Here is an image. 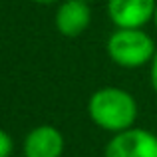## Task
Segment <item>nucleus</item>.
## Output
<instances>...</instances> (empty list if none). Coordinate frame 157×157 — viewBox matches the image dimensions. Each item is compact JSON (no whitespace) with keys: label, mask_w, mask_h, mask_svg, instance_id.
<instances>
[{"label":"nucleus","mask_w":157,"mask_h":157,"mask_svg":"<svg viewBox=\"0 0 157 157\" xmlns=\"http://www.w3.org/2000/svg\"><path fill=\"white\" fill-rule=\"evenodd\" d=\"M82 2H88V4H90V2H92V0H82Z\"/></svg>","instance_id":"obj_11"},{"label":"nucleus","mask_w":157,"mask_h":157,"mask_svg":"<svg viewBox=\"0 0 157 157\" xmlns=\"http://www.w3.org/2000/svg\"><path fill=\"white\" fill-rule=\"evenodd\" d=\"M66 149L64 133L56 125L42 123L30 129L24 137V157H62Z\"/></svg>","instance_id":"obj_6"},{"label":"nucleus","mask_w":157,"mask_h":157,"mask_svg":"<svg viewBox=\"0 0 157 157\" xmlns=\"http://www.w3.org/2000/svg\"><path fill=\"white\" fill-rule=\"evenodd\" d=\"M12 151H14L12 135L0 127V157H12Z\"/></svg>","instance_id":"obj_7"},{"label":"nucleus","mask_w":157,"mask_h":157,"mask_svg":"<svg viewBox=\"0 0 157 157\" xmlns=\"http://www.w3.org/2000/svg\"><path fill=\"white\" fill-rule=\"evenodd\" d=\"M104 157H157V135L143 127H131L111 135Z\"/></svg>","instance_id":"obj_3"},{"label":"nucleus","mask_w":157,"mask_h":157,"mask_svg":"<svg viewBox=\"0 0 157 157\" xmlns=\"http://www.w3.org/2000/svg\"><path fill=\"white\" fill-rule=\"evenodd\" d=\"M30 2H34V4H42V6H48V4L58 2V0H30Z\"/></svg>","instance_id":"obj_9"},{"label":"nucleus","mask_w":157,"mask_h":157,"mask_svg":"<svg viewBox=\"0 0 157 157\" xmlns=\"http://www.w3.org/2000/svg\"><path fill=\"white\" fill-rule=\"evenodd\" d=\"M139 107L133 94L123 88L105 86L90 96L88 115L100 129L109 133H121L125 129L135 127Z\"/></svg>","instance_id":"obj_1"},{"label":"nucleus","mask_w":157,"mask_h":157,"mask_svg":"<svg viewBox=\"0 0 157 157\" xmlns=\"http://www.w3.org/2000/svg\"><path fill=\"white\" fill-rule=\"evenodd\" d=\"M153 24H155V28H157V8H155V14H153Z\"/></svg>","instance_id":"obj_10"},{"label":"nucleus","mask_w":157,"mask_h":157,"mask_svg":"<svg viewBox=\"0 0 157 157\" xmlns=\"http://www.w3.org/2000/svg\"><path fill=\"white\" fill-rule=\"evenodd\" d=\"M157 0H107V16L115 28H143L153 22Z\"/></svg>","instance_id":"obj_4"},{"label":"nucleus","mask_w":157,"mask_h":157,"mask_svg":"<svg viewBox=\"0 0 157 157\" xmlns=\"http://www.w3.org/2000/svg\"><path fill=\"white\" fill-rule=\"evenodd\" d=\"M92 24V8L82 0H64L54 14V26L64 38H78Z\"/></svg>","instance_id":"obj_5"},{"label":"nucleus","mask_w":157,"mask_h":157,"mask_svg":"<svg viewBox=\"0 0 157 157\" xmlns=\"http://www.w3.org/2000/svg\"><path fill=\"white\" fill-rule=\"evenodd\" d=\"M105 52L119 68L137 70L151 64L157 46L143 28H115L105 42Z\"/></svg>","instance_id":"obj_2"},{"label":"nucleus","mask_w":157,"mask_h":157,"mask_svg":"<svg viewBox=\"0 0 157 157\" xmlns=\"http://www.w3.org/2000/svg\"><path fill=\"white\" fill-rule=\"evenodd\" d=\"M149 82H151L153 92L157 94V54H155L153 60H151V64H149Z\"/></svg>","instance_id":"obj_8"}]
</instances>
